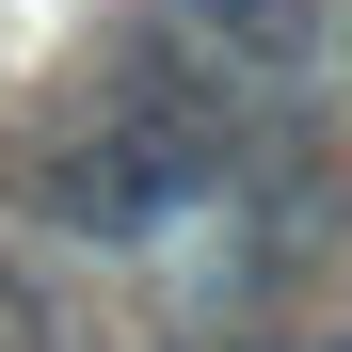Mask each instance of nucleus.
Listing matches in <instances>:
<instances>
[{
    "label": "nucleus",
    "instance_id": "1",
    "mask_svg": "<svg viewBox=\"0 0 352 352\" xmlns=\"http://www.w3.org/2000/svg\"><path fill=\"white\" fill-rule=\"evenodd\" d=\"M0 208L32 224V256H160V241H192L208 224V176L144 144L129 112H65V129H32L16 160H0Z\"/></svg>",
    "mask_w": 352,
    "mask_h": 352
},
{
    "label": "nucleus",
    "instance_id": "2",
    "mask_svg": "<svg viewBox=\"0 0 352 352\" xmlns=\"http://www.w3.org/2000/svg\"><path fill=\"white\" fill-rule=\"evenodd\" d=\"M144 32L160 48H192L208 80H241V96H320L336 80V0H144Z\"/></svg>",
    "mask_w": 352,
    "mask_h": 352
},
{
    "label": "nucleus",
    "instance_id": "3",
    "mask_svg": "<svg viewBox=\"0 0 352 352\" xmlns=\"http://www.w3.org/2000/svg\"><path fill=\"white\" fill-rule=\"evenodd\" d=\"M241 352H352V336H336V320H320V336H241Z\"/></svg>",
    "mask_w": 352,
    "mask_h": 352
},
{
    "label": "nucleus",
    "instance_id": "4",
    "mask_svg": "<svg viewBox=\"0 0 352 352\" xmlns=\"http://www.w3.org/2000/svg\"><path fill=\"white\" fill-rule=\"evenodd\" d=\"M160 352H241V336H160Z\"/></svg>",
    "mask_w": 352,
    "mask_h": 352
}]
</instances>
